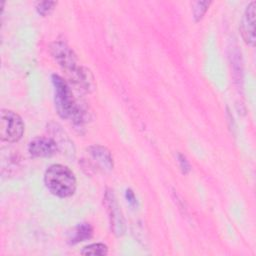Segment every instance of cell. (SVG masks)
<instances>
[{
  "instance_id": "6",
  "label": "cell",
  "mask_w": 256,
  "mask_h": 256,
  "mask_svg": "<svg viewBox=\"0 0 256 256\" xmlns=\"http://www.w3.org/2000/svg\"><path fill=\"white\" fill-rule=\"evenodd\" d=\"M58 145L55 140L48 137H37L30 141L28 151L32 157H51L56 154Z\"/></svg>"
},
{
  "instance_id": "4",
  "label": "cell",
  "mask_w": 256,
  "mask_h": 256,
  "mask_svg": "<svg viewBox=\"0 0 256 256\" xmlns=\"http://www.w3.org/2000/svg\"><path fill=\"white\" fill-rule=\"evenodd\" d=\"M24 122L14 111L2 109L0 113V138L2 141L14 143L19 141L24 133Z\"/></svg>"
},
{
  "instance_id": "3",
  "label": "cell",
  "mask_w": 256,
  "mask_h": 256,
  "mask_svg": "<svg viewBox=\"0 0 256 256\" xmlns=\"http://www.w3.org/2000/svg\"><path fill=\"white\" fill-rule=\"evenodd\" d=\"M52 83L54 86L55 107L59 116L65 119L79 121L82 114L67 82L59 75L53 74Z\"/></svg>"
},
{
  "instance_id": "2",
  "label": "cell",
  "mask_w": 256,
  "mask_h": 256,
  "mask_svg": "<svg viewBox=\"0 0 256 256\" xmlns=\"http://www.w3.org/2000/svg\"><path fill=\"white\" fill-rule=\"evenodd\" d=\"M46 188L59 198H67L75 193L77 181L74 173L65 165L53 164L44 174Z\"/></svg>"
},
{
  "instance_id": "10",
  "label": "cell",
  "mask_w": 256,
  "mask_h": 256,
  "mask_svg": "<svg viewBox=\"0 0 256 256\" xmlns=\"http://www.w3.org/2000/svg\"><path fill=\"white\" fill-rule=\"evenodd\" d=\"M82 255H100L104 256L108 254V247L103 243H93L85 246L81 252Z\"/></svg>"
},
{
  "instance_id": "7",
  "label": "cell",
  "mask_w": 256,
  "mask_h": 256,
  "mask_svg": "<svg viewBox=\"0 0 256 256\" xmlns=\"http://www.w3.org/2000/svg\"><path fill=\"white\" fill-rule=\"evenodd\" d=\"M105 202L106 206L108 207L111 227L113 230V233L117 236H120L125 231V225H124V219L122 216V213L120 211V208L117 204V201L113 195V193L106 192L105 194Z\"/></svg>"
},
{
  "instance_id": "5",
  "label": "cell",
  "mask_w": 256,
  "mask_h": 256,
  "mask_svg": "<svg viewBox=\"0 0 256 256\" xmlns=\"http://www.w3.org/2000/svg\"><path fill=\"white\" fill-rule=\"evenodd\" d=\"M255 15L256 2L252 1L245 9L240 25L243 40L250 46H254L255 43Z\"/></svg>"
},
{
  "instance_id": "1",
  "label": "cell",
  "mask_w": 256,
  "mask_h": 256,
  "mask_svg": "<svg viewBox=\"0 0 256 256\" xmlns=\"http://www.w3.org/2000/svg\"><path fill=\"white\" fill-rule=\"evenodd\" d=\"M50 51L54 59L62 69L66 71L75 84L81 86L87 91L94 87L92 74L88 69L78 65L75 53L67 44L63 42H54L50 47Z\"/></svg>"
},
{
  "instance_id": "13",
  "label": "cell",
  "mask_w": 256,
  "mask_h": 256,
  "mask_svg": "<svg viewBox=\"0 0 256 256\" xmlns=\"http://www.w3.org/2000/svg\"><path fill=\"white\" fill-rule=\"evenodd\" d=\"M178 160H179V164H180V168H181L182 172H183L184 174L188 173L189 170H190V165H189V163H188L186 157L183 156L182 154H179V155H178Z\"/></svg>"
},
{
  "instance_id": "12",
  "label": "cell",
  "mask_w": 256,
  "mask_h": 256,
  "mask_svg": "<svg viewBox=\"0 0 256 256\" xmlns=\"http://www.w3.org/2000/svg\"><path fill=\"white\" fill-rule=\"evenodd\" d=\"M56 4H57V2H55V1H42L36 5V10L40 15L46 16L54 9Z\"/></svg>"
},
{
  "instance_id": "9",
  "label": "cell",
  "mask_w": 256,
  "mask_h": 256,
  "mask_svg": "<svg viewBox=\"0 0 256 256\" xmlns=\"http://www.w3.org/2000/svg\"><path fill=\"white\" fill-rule=\"evenodd\" d=\"M93 236V227L89 223H81L79 224L72 232L69 237L70 244H76L78 242H82L90 239Z\"/></svg>"
},
{
  "instance_id": "8",
  "label": "cell",
  "mask_w": 256,
  "mask_h": 256,
  "mask_svg": "<svg viewBox=\"0 0 256 256\" xmlns=\"http://www.w3.org/2000/svg\"><path fill=\"white\" fill-rule=\"evenodd\" d=\"M89 155L104 170L113 169V157L110 151L100 145H92L87 149Z\"/></svg>"
},
{
  "instance_id": "11",
  "label": "cell",
  "mask_w": 256,
  "mask_h": 256,
  "mask_svg": "<svg viewBox=\"0 0 256 256\" xmlns=\"http://www.w3.org/2000/svg\"><path fill=\"white\" fill-rule=\"evenodd\" d=\"M210 3L211 2H208V1H198L195 3V6L193 8V15H194L195 21H199L202 19Z\"/></svg>"
},
{
  "instance_id": "14",
  "label": "cell",
  "mask_w": 256,
  "mask_h": 256,
  "mask_svg": "<svg viewBox=\"0 0 256 256\" xmlns=\"http://www.w3.org/2000/svg\"><path fill=\"white\" fill-rule=\"evenodd\" d=\"M126 198H127V201L131 204H135L136 203V198H135V195L134 193L132 192V190L130 189H127L126 190Z\"/></svg>"
}]
</instances>
